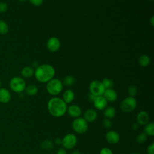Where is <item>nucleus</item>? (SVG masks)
<instances>
[{
	"instance_id": "nucleus-1",
	"label": "nucleus",
	"mask_w": 154,
	"mask_h": 154,
	"mask_svg": "<svg viewBox=\"0 0 154 154\" xmlns=\"http://www.w3.org/2000/svg\"><path fill=\"white\" fill-rule=\"evenodd\" d=\"M67 105L64 100L58 97L51 98L47 103V109L49 113L54 117H61L67 112Z\"/></svg>"
},
{
	"instance_id": "nucleus-2",
	"label": "nucleus",
	"mask_w": 154,
	"mask_h": 154,
	"mask_svg": "<svg viewBox=\"0 0 154 154\" xmlns=\"http://www.w3.org/2000/svg\"><path fill=\"white\" fill-rule=\"evenodd\" d=\"M55 74V69L50 64H42L37 67L34 70L35 79L40 82H48L52 79Z\"/></svg>"
},
{
	"instance_id": "nucleus-3",
	"label": "nucleus",
	"mask_w": 154,
	"mask_h": 154,
	"mask_svg": "<svg viewBox=\"0 0 154 154\" xmlns=\"http://www.w3.org/2000/svg\"><path fill=\"white\" fill-rule=\"evenodd\" d=\"M63 84L62 82L57 78H52L49 81L46 85L47 92L52 96L59 94L63 90Z\"/></svg>"
},
{
	"instance_id": "nucleus-4",
	"label": "nucleus",
	"mask_w": 154,
	"mask_h": 154,
	"mask_svg": "<svg viewBox=\"0 0 154 154\" xmlns=\"http://www.w3.org/2000/svg\"><path fill=\"white\" fill-rule=\"evenodd\" d=\"M137 106V100L134 97L128 96L124 98L120 103V110L126 113L134 111Z\"/></svg>"
},
{
	"instance_id": "nucleus-5",
	"label": "nucleus",
	"mask_w": 154,
	"mask_h": 154,
	"mask_svg": "<svg viewBox=\"0 0 154 154\" xmlns=\"http://www.w3.org/2000/svg\"><path fill=\"white\" fill-rule=\"evenodd\" d=\"M26 86L25 79L20 76H14L9 82V87L10 89L15 93H19L23 91Z\"/></svg>"
},
{
	"instance_id": "nucleus-6",
	"label": "nucleus",
	"mask_w": 154,
	"mask_h": 154,
	"mask_svg": "<svg viewBox=\"0 0 154 154\" xmlns=\"http://www.w3.org/2000/svg\"><path fill=\"white\" fill-rule=\"evenodd\" d=\"M72 128L76 134H83L88 130V122L82 117L75 118L72 121Z\"/></svg>"
},
{
	"instance_id": "nucleus-7",
	"label": "nucleus",
	"mask_w": 154,
	"mask_h": 154,
	"mask_svg": "<svg viewBox=\"0 0 154 154\" xmlns=\"http://www.w3.org/2000/svg\"><path fill=\"white\" fill-rule=\"evenodd\" d=\"M78 138L76 135L73 133H69L61 138V145L66 150H71L76 146Z\"/></svg>"
},
{
	"instance_id": "nucleus-8",
	"label": "nucleus",
	"mask_w": 154,
	"mask_h": 154,
	"mask_svg": "<svg viewBox=\"0 0 154 154\" xmlns=\"http://www.w3.org/2000/svg\"><path fill=\"white\" fill-rule=\"evenodd\" d=\"M105 88L102 84V82L98 80L93 81L89 85V91L90 93L94 95L95 96H102Z\"/></svg>"
},
{
	"instance_id": "nucleus-9",
	"label": "nucleus",
	"mask_w": 154,
	"mask_h": 154,
	"mask_svg": "<svg viewBox=\"0 0 154 154\" xmlns=\"http://www.w3.org/2000/svg\"><path fill=\"white\" fill-rule=\"evenodd\" d=\"M60 46H61V43H60V40L55 37H51L48 40L46 43V46L48 49L52 52H55L58 51L60 48Z\"/></svg>"
},
{
	"instance_id": "nucleus-10",
	"label": "nucleus",
	"mask_w": 154,
	"mask_h": 154,
	"mask_svg": "<svg viewBox=\"0 0 154 154\" xmlns=\"http://www.w3.org/2000/svg\"><path fill=\"white\" fill-rule=\"evenodd\" d=\"M105 140L108 143L114 145L119 142L120 137L117 132L115 131H109L105 134Z\"/></svg>"
},
{
	"instance_id": "nucleus-11",
	"label": "nucleus",
	"mask_w": 154,
	"mask_h": 154,
	"mask_svg": "<svg viewBox=\"0 0 154 154\" xmlns=\"http://www.w3.org/2000/svg\"><path fill=\"white\" fill-rule=\"evenodd\" d=\"M66 112L68 113L70 117L75 119L81 117L82 114V109L79 105L72 104L67 106Z\"/></svg>"
},
{
	"instance_id": "nucleus-12",
	"label": "nucleus",
	"mask_w": 154,
	"mask_h": 154,
	"mask_svg": "<svg viewBox=\"0 0 154 154\" xmlns=\"http://www.w3.org/2000/svg\"><path fill=\"white\" fill-rule=\"evenodd\" d=\"M94 108L97 110H103L108 105V102L103 96H96L93 102Z\"/></svg>"
},
{
	"instance_id": "nucleus-13",
	"label": "nucleus",
	"mask_w": 154,
	"mask_h": 154,
	"mask_svg": "<svg viewBox=\"0 0 154 154\" xmlns=\"http://www.w3.org/2000/svg\"><path fill=\"white\" fill-rule=\"evenodd\" d=\"M149 119H150V117H149V114L146 111H144V110H142L138 112L136 117L137 123L140 126L146 125L147 123L149 122Z\"/></svg>"
},
{
	"instance_id": "nucleus-14",
	"label": "nucleus",
	"mask_w": 154,
	"mask_h": 154,
	"mask_svg": "<svg viewBox=\"0 0 154 154\" xmlns=\"http://www.w3.org/2000/svg\"><path fill=\"white\" fill-rule=\"evenodd\" d=\"M83 116H84L83 118L88 123V122L91 123V122H94L97 119L98 114H97V112L96 109L90 108V109H88L85 111Z\"/></svg>"
},
{
	"instance_id": "nucleus-15",
	"label": "nucleus",
	"mask_w": 154,
	"mask_h": 154,
	"mask_svg": "<svg viewBox=\"0 0 154 154\" xmlns=\"http://www.w3.org/2000/svg\"><path fill=\"white\" fill-rule=\"evenodd\" d=\"M107 102H114L117 99V92L112 89V88H107L105 89L103 95H102Z\"/></svg>"
},
{
	"instance_id": "nucleus-16",
	"label": "nucleus",
	"mask_w": 154,
	"mask_h": 154,
	"mask_svg": "<svg viewBox=\"0 0 154 154\" xmlns=\"http://www.w3.org/2000/svg\"><path fill=\"white\" fill-rule=\"evenodd\" d=\"M11 100V94L8 90L5 88H0V102L7 103Z\"/></svg>"
},
{
	"instance_id": "nucleus-17",
	"label": "nucleus",
	"mask_w": 154,
	"mask_h": 154,
	"mask_svg": "<svg viewBox=\"0 0 154 154\" xmlns=\"http://www.w3.org/2000/svg\"><path fill=\"white\" fill-rule=\"evenodd\" d=\"M61 99L67 105L70 104L75 99V93L72 90L67 89L63 92Z\"/></svg>"
},
{
	"instance_id": "nucleus-18",
	"label": "nucleus",
	"mask_w": 154,
	"mask_h": 154,
	"mask_svg": "<svg viewBox=\"0 0 154 154\" xmlns=\"http://www.w3.org/2000/svg\"><path fill=\"white\" fill-rule=\"evenodd\" d=\"M116 115V109L112 106H106L103 109V116L105 118L111 119L114 118Z\"/></svg>"
},
{
	"instance_id": "nucleus-19",
	"label": "nucleus",
	"mask_w": 154,
	"mask_h": 154,
	"mask_svg": "<svg viewBox=\"0 0 154 154\" xmlns=\"http://www.w3.org/2000/svg\"><path fill=\"white\" fill-rule=\"evenodd\" d=\"M21 75L22 77L25 78H28L32 77L34 74V70L30 66H25L21 70Z\"/></svg>"
},
{
	"instance_id": "nucleus-20",
	"label": "nucleus",
	"mask_w": 154,
	"mask_h": 154,
	"mask_svg": "<svg viewBox=\"0 0 154 154\" xmlns=\"http://www.w3.org/2000/svg\"><path fill=\"white\" fill-rule=\"evenodd\" d=\"M147 135L153 137L154 135V123L149 122L144 127V132Z\"/></svg>"
},
{
	"instance_id": "nucleus-21",
	"label": "nucleus",
	"mask_w": 154,
	"mask_h": 154,
	"mask_svg": "<svg viewBox=\"0 0 154 154\" xmlns=\"http://www.w3.org/2000/svg\"><path fill=\"white\" fill-rule=\"evenodd\" d=\"M54 147V142L50 140H45L40 143V147L43 150H50Z\"/></svg>"
},
{
	"instance_id": "nucleus-22",
	"label": "nucleus",
	"mask_w": 154,
	"mask_h": 154,
	"mask_svg": "<svg viewBox=\"0 0 154 154\" xmlns=\"http://www.w3.org/2000/svg\"><path fill=\"white\" fill-rule=\"evenodd\" d=\"M26 93L29 96H34L37 94L38 93V88L36 85L34 84H30L28 86H26V88L25 89Z\"/></svg>"
},
{
	"instance_id": "nucleus-23",
	"label": "nucleus",
	"mask_w": 154,
	"mask_h": 154,
	"mask_svg": "<svg viewBox=\"0 0 154 154\" xmlns=\"http://www.w3.org/2000/svg\"><path fill=\"white\" fill-rule=\"evenodd\" d=\"M150 62V59L146 55H142L138 58V63L142 67H147Z\"/></svg>"
},
{
	"instance_id": "nucleus-24",
	"label": "nucleus",
	"mask_w": 154,
	"mask_h": 154,
	"mask_svg": "<svg viewBox=\"0 0 154 154\" xmlns=\"http://www.w3.org/2000/svg\"><path fill=\"white\" fill-rule=\"evenodd\" d=\"M9 31V27L7 23L2 20L0 19V34L5 35L8 33Z\"/></svg>"
},
{
	"instance_id": "nucleus-25",
	"label": "nucleus",
	"mask_w": 154,
	"mask_h": 154,
	"mask_svg": "<svg viewBox=\"0 0 154 154\" xmlns=\"http://www.w3.org/2000/svg\"><path fill=\"white\" fill-rule=\"evenodd\" d=\"M75 78L72 76L69 75L64 77L62 83L66 86L70 87L73 85L75 84Z\"/></svg>"
},
{
	"instance_id": "nucleus-26",
	"label": "nucleus",
	"mask_w": 154,
	"mask_h": 154,
	"mask_svg": "<svg viewBox=\"0 0 154 154\" xmlns=\"http://www.w3.org/2000/svg\"><path fill=\"white\" fill-rule=\"evenodd\" d=\"M147 135L144 132H141L136 137V141L138 144H143L147 140Z\"/></svg>"
},
{
	"instance_id": "nucleus-27",
	"label": "nucleus",
	"mask_w": 154,
	"mask_h": 154,
	"mask_svg": "<svg viewBox=\"0 0 154 154\" xmlns=\"http://www.w3.org/2000/svg\"><path fill=\"white\" fill-rule=\"evenodd\" d=\"M128 93L129 96L134 97L137 93V87L134 85H129L128 87Z\"/></svg>"
},
{
	"instance_id": "nucleus-28",
	"label": "nucleus",
	"mask_w": 154,
	"mask_h": 154,
	"mask_svg": "<svg viewBox=\"0 0 154 154\" xmlns=\"http://www.w3.org/2000/svg\"><path fill=\"white\" fill-rule=\"evenodd\" d=\"M102 84L103 85L105 89L111 88L113 86V81L109 78H104L102 81Z\"/></svg>"
},
{
	"instance_id": "nucleus-29",
	"label": "nucleus",
	"mask_w": 154,
	"mask_h": 154,
	"mask_svg": "<svg viewBox=\"0 0 154 154\" xmlns=\"http://www.w3.org/2000/svg\"><path fill=\"white\" fill-rule=\"evenodd\" d=\"M102 125L105 129H109L112 126V122L111 119L105 118L102 122Z\"/></svg>"
},
{
	"instance_id": "nucleus-30",
	"label": "nucleus",
	"mask_w": 154,
	"mask_h": 154,
	"mask_svg": "<svg viewBox=\"0 0 154 154\" xmlns=\"http://www.w3.org/2000/svg\"><path fill=\"white\" fill-rule=\"evenodd\" d=\"M8 10V5L5 2H0V13H4Z\"/></svg>"
},
{
	"instance_id": "nucleus-31",
	"label": "nucleus",
	"mask_w": 154,
	"mask_h": 154,
	"mask_svg": "<svg viewBox=\"0 0 154 154\" xmlns=\"http://www.w3.org/2000/svg\"><path fill=\"white\" fill-rule=\"evenodd\" d=\"M100 154H113L112 151L109 147H103L100 150Z\"/></svg>"
},
{
	"instance_id": "nucleus-32",
	"label": "nucleus",
	"mask_w": 154,
	"mask_h": 154,
	"mask_svg": "<svg viewBox=\"0 0 154 154\" xmlns=\"http://www.w3.org/2000/svg\"><path fill=\"white\" fill-rule=\"evenodd\" d=\"M147 154H154V143H152L147 146Z\"/></svg>"
},
{
	"instance_id": "nucleus-33",
	"label": "nucleus",
	"mask_w": 154,
	"mask_h": 154,
	"mask_svg": "<svg viewBox=\"0 0 154 154\" xmlns=\"http://www.w3.org/2000/svg\"><path fill=\"white\" fill-rule=\"evenodd\" d=\"M31 4L34 6H40L43 4V0H29Z\"/></svg>"
},
{
	"instance_id": "nucleus-34",
	"label": "nucleus",
	"mask_w": 154,
	"mask_h": 154,
	"mask_svg": "<svg viewBox=\"0 0 154 154\" xmlns=\"http://www.w3.org/2000/svg\"><path fill=\"white\" fill-rule=\"evenodd\" d=\"M56 154H67V151L66 149H64V148L61 147L58 149L57 152H56Z\"/></svg>"
},
{
	"instance_id": "nucleus-35",
	"label": "nucleus",
	"mask_w": 154,
	"mask_h": 154,
	"mask_svg": "<svg viewBox=\"0 0 154 154\" xmlns=\"http://www.w3.org/2000/svg\"><path fill=\"white\" fill-rule=\"evenodd\" d=\"M54 144H56L57 146L61 145V138H55V140H54Z\"/></svg>"
},
{
	"instance_id": "nucleus-36",
	"label": "nucleus",
	"mask_w": 154,
	"mask_h": 154,
	"mask_svg": "<svg viewBox=\"0 0 154 154\" xmlns=\"http://www.w3.org/2000/svg\"><path fill=\"white\" fill-rule=\"evenodd\" d=\"M96 97V96H95L94 95H93V94H91V93H89L88 96V99H89L90 101L93 102V100H94V99H95Z\"/></svg>"
},
{
	"instance_id": "nucleus-37",
	"label": "nucleus",
	"mask_w": 154,
	"mask_h": 154,
	"mask_svg": "<svg viewBox=\"0 0 154 154\" xmlns=\"http://www.w3.org/2000/svg\"><path fill=\"white\" fill-rule=\"evenodd\" d=\"M139 126H140V125L136 122V123H134V124L132 125V129H133L134 130L136 131L137 129H138V128H139Z\"/></svg>"
},
{
	"instance_id": "nucleus-38",
	"label": "nucleus",
	"mask_w": 154,
	"mask_h": 154,
	"mask_svg": "<svg viewBox=\"0 0 154 154\" xmlns=\"http://www.w3.org/2000/svg\"><path fill=\"white\" fill-rule=\"evenodd\" d=\"M71 154H82V153L80 151H79L78 150H75L71 153Z\"/></svg>"
},
{
	"instance_id": "nucleus-39",
	"label": "nucleus",
	"mask_w": 154,
	"mask_h": 154,
	"mask_svg": "<svg viewBox=\"0 0 154 154\" xmlns=\"http://www.w3.org/2000/svg\"><path fill=\"white\" fill-rule=\"evenodd\" d=\"M150 23H151V25L152 26L154 25V17H153V16H152V17L150 19Z\"/></svg>"
},
{
	"instance_id": "nucleus-40",
	"label": "nucleus",
	"mask_w": 154,
	"mask_h": 154,
	"mask_svg": "<svg viewBox=\"0 0 154 154\" xmlns=\"http://www.w3.org/2000/svg\"><path fill=\"white\" fill-rule=\"evenodd\" d=\"M131 154H141L140 153H138V152H134V153H132Z\"/></svg>"
},
{
	"instance_id": "nucleus-41",
	"label": "nucleus",
	"mask_w": 154,
	"mask_h": 154,
	"mask_svg": "<svg viewBox=\"0 0 154 154\" xmlns=\"http://www.w3.org/2000/svg\"><path fill=\"white\" fill-rule=\"evenodd\" d=\"M20 2H25V1H26V0H19Z\"/></svg>"
},
{
	"instance_id": "nucleus-42",
	"label": "nucleus",
	"mask_w": 154,
	"mask_h": 154,
	"mask_svg": "<svg viewBox=\"0 0 154 154\" xmlns=\"http://www.w3.org/2000/svg\"><path fill=\"white\" fill-rule=\"evenodd\" d=\"M1 81L0 79V88H1Z\"/></svg>"
}]
</instances>
